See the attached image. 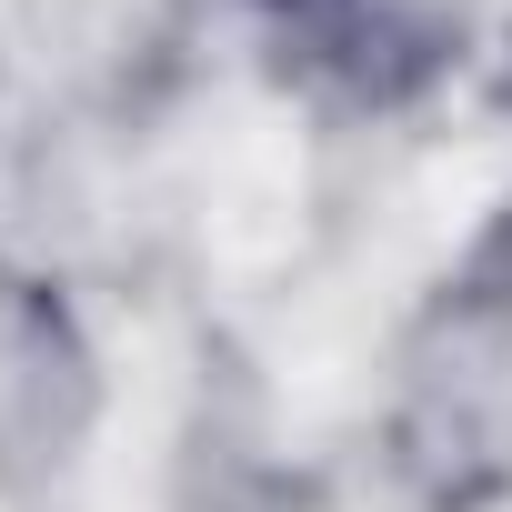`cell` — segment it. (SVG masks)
<instances>
[{"label":"cell","instance_id":"1","mask_svg":"<svg viewBox=\"0 0 512 512\" xmlns=\"http://www.w3.org/2000/svg\"><path fill=\"white\" fill-rule=\"evenodd\" d=\"M292 11H322V0H292Z\"/></svg>","mask_w":512,"mask_h":512}]
</instances>
